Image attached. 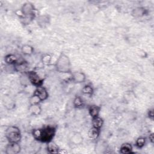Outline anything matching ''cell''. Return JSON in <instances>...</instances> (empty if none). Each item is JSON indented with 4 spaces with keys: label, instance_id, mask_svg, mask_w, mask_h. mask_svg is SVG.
<instances>
[{
    "label": "cell",
    "instance_id": "cell-1",
    "mask_svg": "<svg viewBox=\"0 0 154 154\" xmlns=\"http://www.w3.org/2000/svg\"><path fill=\"white\" fill-rule=\"evenodd\" d=\"M55 133V128L52 126H47L40 129H34L32 134L35 140L48 143L53 140Z\"/></svg>",
    "mask_w": 154,
    "mask_h": 154
},
{
    "label": "cell",
    "instance_id": "cell-2",
    "mask_svg": "<svg viewBox=\"0 0 154 154\" xmlns=\"http://www.w3.org/2000/svg\"><path fill=\"white\" fill-rule=\"evenodd\" d=\"M55 68L61 73H71L72 64L69 57L64 53H61L55 63Z\"/></svg>",
    "mask_w": 154,
    "mask_h": 154
},
{
    "label": "cell",
    "instance_id": "cell-3",
    "mask_svg": "<svg viewBox=\"0 0 154 154\" xmlns=\"http://www.w3.org/2000/svg\"><path fill=\"white\" fill-rule=\"evenodd\" d=\"M5 137L8 143H19L22 138L20 129L16 126H10L8 127L5 130Z\"/></svg>",
    "mask_w": 154,
    "mask_h": 154
},
{
    "label": "cell",
    "instance_id": "cell-4",
    "mask_svg": "<svg viewBox=\"0 0 154 154\" xmlns=\"http://www.w3.org/2000/svg\"><path fill=\"white\" fill-rule=\"evenodd\" d=\"M35 7L32 4L27 2L23 4L20 11L25 22L29 23L35 17Z\"/></svg>",
    "mask_w": 154,
    "mask_h": 154
},
{
    "label": "cell",
    "instance_id": "cell-5",
    "mask_svg": "<svg viewBox=\"0 0 154 154\" xmlns=\"http://www.w3.org/2000/svg\"><path fill=\"white\" fill-rule=\"evenodd\" d=\"M26 74L28 78L29 83H31L35 87L43 85L44 79L36 72L28 71L26 73Z\"/></svg>",
    "mask_w": 154,
    "mask_h": 154
},
{
    "label": "cell",
    "instance_id": "cell-6",
    "mask_svg": "<svg viewBox=\"0 0 154 154\" xmlns=\"http://www.w3.org/2000/svg\"><path fill=\"white\" fill-rule=\"evenodd\" d=\"M32 94L37 96L41 102L46 100L49 96L47 90L43 85L35 87Z\"/></svg>",
    "mask_w": 154,
    "mask_h": 154
},
{
    "label": "cell",
    "instance_id": "cell-7",
    "mask_svg": "<svg viewBox=\"0 0 154 154\" xmlns=\"http://www.w3.org/2000/svg\"><path fill=\"white\" fill-rule=\"evenodd\" d=\"M20 150L21 147L19 143H8L5 147V154H17Z\"/></svg>",
    "mask_w": 154,
    "mask_h": 154
},
{
    "label": "cell",
    "instance_id": "cell-8",
    "mask_svg": "<svg viewBox=\"0 0 154 154\" xmlns=\"http://www.w3.org/2000/svg\"><path fill=\"white\" fill-rule=\"evenodd\" d=\"M71 79L75 83H82L86 80V75L82 72H74L71 73Z\"/></svg>",
    "mask_w": 154,
    "mask_h": 154
},
{
    "label": "cell",
    "instance_id": "cell-9",
    "mask_svg": "<svg viewBox=\"0 0 154 154\" xmlns=\"http://www.w3.org/2000/svg\"><path fill=\"white\" fill-rule=\"evenodd\" d=\"M14 66L15 71L16 72L24 73L29 71L28 64L25 61H19Z\"/></svg>",
    "mask_w": 154,
    "mask_h": 154
},
{
    "label": "cell",
    "instance_id": "cell-10",
    "mask_svg": "<svg viewBox=\"0 0 154 154\" xmlns=\"http://www.w3.org/2000/svg\"><path fill=\"white\" fill-rule=\"evenodd\" d=\"M37 22L38 25L42 27V28H45L46 27L50 22V17L48 15L46 14H43V15H40L38 16Z\"/></svg>",
    "mask_w": 154,
    "mask_h": 154
},
{
    "label": "cell",
    "instance_id": "cell-11",
    "mask_svg": "<svg viewBox=\"0 0 154 154\" xmlns=\"http://www.w3.org/2000/svg\"><path fill=\"white\" fill-rule=\"evenodd\" d=\"M4 61L8 65L14 66L19 61V60L15 55H14L13 54H9L5 56Z\"/></svg>",
    "mask_w": 154,
    "mask_h": 154
},
{
    "label": "cell",
    "instance_id": "cell-12",
    "mask_svg": "<svg viewBox=\"0 0 154 154\" xmlns=\"http://www.w3.org/2000/svg\"><path fill=\"white\" fill-rule=\"evenodd\" d=\"M88 113L91 118L99 116L100 111V107L96 105H92L88 107Z\"/></svg>",
    "mask_w": 154,
    "mask_h": 154
},
{
    "label": "cell",
    "instance_id": "cell-13",
    "mask_svg": "<svg viewBox=\"0 0 154 154\" xmlns=\"http://www.w3.org/2000/svg\"><path fill=\"white\" fill-rule=\"evenodd\" d=\"M100 134V129L96 128L94 127H91L88 132V136L91 140H97Z\"/></svg>",
    "mask_w": 154,
    "mask_h": 154
},
{
    "label": "cell",
    "instance_id": "cell-14",
    "mask_svg": "<svg viewBox=\"0 0 154 154\" xmlns=\"http://www.w3.org/2000/svg\"><path fill=\"white\" fill-rule=\"evenodd\" d=\"M60 148L58 145L52 140L47 143V150L50 153H58L60 152Z\"/></svg>",
    "mask_w": 154,
    "mask_h": 154
},
{
    "label": "cell",
    "instance_id": "cell-15",
    "mask_svg": "<svg viewBox=\"0 0 154 154\" xmlns=\"http://www.w3.org/2000/svg\"><path fill=\"white\" fill-rule=\"evenodd\" d=\"M133 147L131 143H123L120 147V152L123 154H128L132 152Z\"/></svg>",
    "mask_w": 154,
    "mask_h": 154
},
{
    "label": "cell",
    "instance_id": "cell-16",
    "mask_svg": "<svg viewBox=\"0 0 154 154\" xmlns=\"http://www.w3.org/2000/svg\"><path fill=\"white\" fill-rule=\"evenodd\" d=\"M29 111L32 115L38 116L42 112V108L39 103L29 105Z\"/></svg>",
    "mask_w": 154,
    "mask_h": 154
},
{
    "label": "cell",
    "instance_id": "cell-17",
    "mask_svg": "<svg viewBox=\"0 0 154 154\" xmlns=\"http://www.w3.org/2000/svg\"><path fill=\"white\" fill-rule=\"evenodd\" d=\"M21 52L24 55L29 56V55H31L34 53V49L32 46L26 44V45H23L21 47Z\"/></svg>",
    "mask_w": 154,
    "mask_h": 154
},
{
    "label": "cell",
    "instance_id": "cell-18",
    "mask_svg": "<svg viewBox=\"0 0 154 154\" xmlns=\"http://www.w3.org/2000/svg\"><path fill=\"white\" fill-rule=\"evenodd\" d=\"M91 124H92L93 127L101 129V128L103 125V120L102 118H101L99 116L92 118Z\"/></svg>",
    "mask_w": 154,
    "mask_h": 154
},
{
    "label": "cell",
    "instance_id": "cell-19",
    "mask_svg": "<svg viewBox=\"0 0 154 154\" xmlns=\"http://www.w3.org/2000/svg\"><path fill=\"white\" fill-rule=\"evenodd\" d=\"M81 92L84 94H87V95L91 96L93 95V94L94 93V89L91 85H85L82 87V88L81 90Z\"/></svg>",
    "mask_w": 154,
    "mask_h": 154
},
{
    "label": "cell",
    "instance_id": "cell-20",
    "mask_svg": "<svg viewBox=\"0 0 154 154\" xmlns=\"http://www.w3.org/2000/svg\"><path fill=\"white\" fill-rule=\"evenodd\" d=\"M73 105L74 107L76 108H82L84 106V101L80 96H76L73 101Z\"/></svg>",
    "mask_w": 154,
    "mask_h": 154
},
{
    "label": "cell",
    "instance_id": "cell-21",
    "mask_svg": "<svg viewBox=\"0 0 154 154\" xmlns=\"http://www.w3.org/2000/svg\"><path fill=\"white\" fill-rule=\"evenodd\" d=\"M3 103H4V106L5 108H7L8 109H12L14 106V103L13 101L8 97H4V99L3 100Z\"/></svg>",
    "mask_w": 154,
    "mask_h": 154
},
{
    "label": "cell",
    "instance_id": "cell-22",
    "mask_svg": "<svg viewBox=\"0 0 154 154\" xmlns=\"http://www.w3.org/2000/svg\"><path fill=\"white\" fill-rule=\"evenodd\" d=\"M51 56L49 54H46L42 55L41 58V61L44 65H49L51 63Z\"/></svg>",
    "mask_w": 154,
    "mask_h": 154
},
{
    "label": "cell",
    "instance_id": "cell-23",
    "mask_svg": "<svg viewBox=\"0 0 154 154\" xmlns=\"http://www.w3.org/2000/svg\"><path fill=\"white\" fill-rule=\"evenodd\" d=\"M146 138L140 137H138L135 141V145L138 148H143L146 144Z\"/></svg>",
    "mask_w": 154,
    "mask_h": 154
},
{
    "label": "cell",
    "instance_id": "cell-24",
    "mask_svg": "<svg viewBox=\"0 0 154 154\" xmlns=\"http://www.w3.org/2000/svg\"><path fill=\"white\" fill-rule=\"evenodd\" d=\"M145 13V10L141 8H137L136 9H134L133 11V15H134L135 17H140L141 16H143Z\"/></svg>",
    "mask_w": 154,
    "mask_h": 154
},
{
    "label": "cell",
    "instance_id": "cell-25",
    "mask_svg": "<svg viewBox=\"0 0 154 154\" xmlns=\"http://www.w3.org/2000/svg\"><path fill=\"white\" fill-rule=\"evenodd\" d=\"M147 115H148V117H149L150 119H151L152 120H153V115H154V114H153V109H149V110L148 111Z\"/></svg>",
    "mask_w": 154,
    "mask_h": 154
},
{
    "label": "cell",
    "instance_id": "cell-26",
    "mask_svg": "<svg viewBox=\"0 0 154 154\" xmlns=\"http://www.w3.org/2000/svg\"><path fill=\"white\" fill-rule=\"evenodd\" d=\"M149 138L150 141L152 143H153V135L152 133L149 135Z\"/></svg>",
    "mask_w": 154,
    "mask_h": 154
}]
</instances>
